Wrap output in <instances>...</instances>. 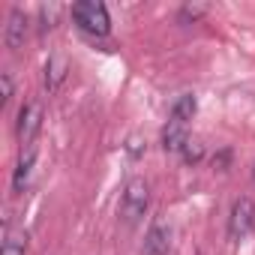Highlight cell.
Segmentation results:
<instances>
[{
    "label": "cell",
    "instance_id": "7",
    "mask_svg": "<svg viewBox=\"0 0 255 255\" xmlns=\"http://www.w3.org/2000/svg\"><path fill=\"white\" fill-rule=\"evenodd\" d=\"M69 78V60L63 54H48L45 60V72H42V84L48 93H57Z\"/></svg>",
    "mask_w": 255,
    "mask_h": 255
},
{
    "label": "cell",
    "instance_id": "13",
    "mask_svg": "<svg viewBox=\"0 0 255 255\" xmlns=\"http://www.w3.org/2000/svg\"><path fill=\"white\" fill-rule=\"evenodd\" d=\"M180 156H183V162H189V165H198L201 159H204V144L201 141H186V147L180 150Z\"/></svg>",
    "mask_w": 255,
    "mask_h": 255
},
{
    "label": "cell",
    "instance_id": "11",
    "mask_svg": "<svg viewBox=\"0 0 255 255\" xmlns=\"http://www.w3.org/2000/svg\"><path fill=\"white\" fill-rule=\"evenodd\" d=\"M27 252V231H9L3 243V255H24Z\"/></svg>",
    "mask_w": 255,
    "mask_h": 255
},
{
    "label": "cell",
    "instance_id": "16",
    "mask_svg": "<svg viewBox=\"0 0 255 255\" xmlns=\"http://www.w3.org/2000/svg\"><path fill=\"white\" fill-rule=\"evenodd\" d=\"M228 159H231V153H228V150H222L219 156H213V168H219V171H225V168H228Z\"/></svg>",
    "mask_w": 255,
    "mask_h": 255
},
{
    "label": "cell",
    "instance_id": "17",
    "mask_svg": "<svg viewBox=\"0 0 255 255\" xmlns=\"http://www.w3.org/2000/svg\"><path fill=\"white\" fill-rule=\"evenodd\" d=\"M126 150H129L132 156H138V153L144 150V144H141V138H138V135H132V138H129V144H126Z\"/></svg>",
    "mask_w": 255,
    "mask_h": 255
},
{
    "label": "cell",
    "instance_id": "14",
    "mask_svg": "<svg viewBox=\"0 0 255 255\" xmlns=\"http://www.w3.org/2000/svg\"><path fill=\"white\" fill-rule=\"evenodd\" d=\"M12 93H15V81H12V72L9 69H3L0 72V105H9V99H12Z\"/></svg>",
    "mask_w": 255,
    "mask_h": 255
},
{
    "label": "cell",
    "instance_id": "18",
    "mask_svg": "<svg viewBox=\"0 0 255 255\" xmlns=\"http://www.w3.org/2000/svg\"><path fill=\"white\" fill-rule=\"evenodd\" d=\"M252 180H255V165H252Z\"/></svg>",
    "mask_w": 255,
    "mask_h": 255
},
{
    "label": "cell",
    "instance_id": "1",
    "mask_svg": "<svg viewBox=\"0 0 255 255\" xmlns=\"http://www.w3.org/2000/svg\"><path fill=\"white\" fill-rule=\"evenodd\" d=\"M150 207V183L144 177H132V180H126L123 192H120V204H117V216L120 222L126 225H138L144 219Z\"/></svg>",
    "mask_w": 255,
    "mask_h": 255
},
{
    "label": "cell",
    "instance_id": "5",
    "mask_svg": "<svg viewBox=\"0 0 255 255\" xmlns=\"http://www.w3.org/2000/svg\"><path fill=\"white\" fill-rule=\"evenodd\" d=\"M42 120H45V111H42V102H39V99H30V102L21 105L15 132H18V141H21L24 147H30V144L36 141V135H39V129H42Z\"/></svg>",
    "mask_w": 255,
    "mask_h": 255
},
{
    "label": "cell",
    "instance_id": "8",
    "mask_svg": "<svg viewBox=\"0 0 255 255\" xmlns=\"http://www.w3.org/2000/svg\"><path fill=\"white\" fill-rule=\"evenodd\" d=\"M33 168H36V147H24L18 162H15V171H12V192H24L30 186V177H33Z\"/></svg>",
    "mask_w": 255,
    "mask_h": 255
},
{
    "label": "cell",
    "instance_id": "9",
    "mask_svg": "<svg viewBox=\"0 0 255 255\" xmlns=\"http://www.w3.org/2000/svg\"><path fill=\"white\" fill-rule=\"evenodd\" d=\"M189 135H186V123H177V120H168V126L162 129V147L168 153H180L186 147Z\"/></svg>",
    "mask_w": 255,
    "mask_h": 255
},
{
    "label": "cell",
    "instance_id": "12",
    "mask_svg": "<svg viewBox=\"0 0 255 255\" xmlns=\"http://www.w3.org/2000/svg\"><path fill=\"white\" fill-rule=\"evenodd\" d=\"M60 12H63V9H60L57 3H45V6H39V27H42V33L57 27V21H60Z\"/></svg>",
    "mask_w": 255,
    "mask_h": 255
},
{
    "label": "cell",
    "instance_id": "3",
    "mask_svg": "<svg viewBox=\"0 0 255 255\" xmlns=\"http://www.w3.org/2000/svg\"><path fill=\"white\" fill-rule=\"evenodd\" d=\"M252 231H255V201L240 195L231 204V213H228V237L231 240H246Z\"/></svg>",
    "mask_w": 255,
    "mask_h": 255
},
{
    "label": "cell",
    "instance_id": "2",
    "mask_svg": "<svg viewBox=\"0 0 255 255\" xmlns=\"http://www.w3.org/2000/svg\"><path fill=\"white\" fill-rule=\"evenodd\" d=\"M72 21L78 24V30H84L87 36H108L111 33V15L105 9V3H96V0H81V3L72 6Z\"/></svg>",
    "mask_w": 255,
    "mask_h": 255
},
{
    "label": "cell",
    "instance_id": "10",
    "mask_svg": "<svg viewBox=\"0 0 255 255\" xmlns=\"http://www.w3.org/2000/svg\"><path fill=\"white\" fill-rule=\"evenodd\" d=\"M195 108H198L195 96H192V93H183V96H177V99L171 102V120H177V123H189V120L195 117Z\"/></svg>",
    "mask_w": 255,
    "mask_h": 255
},
{
    "label": "cell",
    "instance_id": "15",
    "mask_svg": "<svg viewBox=\"0 0 255 255\" xmlns=\"http://www.w3.org/2000/svg\"><path fill=\"white\" fill-rule=\"evenodd\" d=\"M207 12V6H183L180 9V21H195V18H201Z\"/></svg>",
    "mask_w": 255,
    "mask_h": 255
},
{
    "label": "cell",
    "instance_id": "6",
    "mask_svg": "<svg viewBox=\"0 0 255 255\" xmlns=\"http://www.w3.org/2000/svg\"><path fill=\"white\" fill-rule=\"evenodd\" d=\"M27 15L24 9H9V18H6V27H3V42L9 51H21L24 48V39H27Z\"/></svg>",
    "mask_w": 255,
    "mask_h": 255
},
{
    "label": "cell",
    "instance_id": "4",
    "mask_svg": "<svg viewBox=\"0 0 255 255\" xmlns=\"http://www.w3.org/2000/svg\"><path fill=\"white\" fill-rule=\"evenodd\" d=\"M174 246V225L159 216L150 222L147 234H144V243H141V255H168Z\"/></svg>",
    "mask_w": 255,
    "mask_h": 255
}]
</instances>
